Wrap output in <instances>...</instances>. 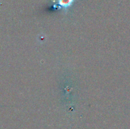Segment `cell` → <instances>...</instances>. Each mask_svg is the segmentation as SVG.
Instances as JSON below:
<instances>
[{"mask_svg": "<svg viewBox=\"0 0 130 129\" xmlns=\"http://www.w3.org/2000/svg\"><path fill=\"white\" fill-rule=\"evenodd\" d=\"M72 2H73V0H59L60 5L63 7L69 6Z\"/></svg>", "mask_w": 130, "mask_h": 129, "instance_id": "1", "label": "cell"}]
</instances>
